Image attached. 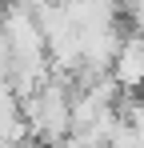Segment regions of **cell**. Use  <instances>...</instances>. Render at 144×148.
I'll return each mask as SVG.
<instances>
[{
  "mask_svg": "<svg viewBox=\"0 0 144 148\" xmlns=\"http://www.w3.org/2000/svg\"><path fill=\"white\" fill-rule=\"evenodd\" d=\"M108 72H112V80L120 88H140L144 84V32H132V28L124 32L120 48L112 52Z\"/></svg>",
  "mask_w": 144,
  "mask_h": 148,
  "instance_id": "6da1fadb",
  "label": "cell"
},
{
  "mask_svg": "<svg viewBox=\"0 0 144 148\" xmlns=\"http://www.w3.org/2000/svg\"><path fill=\"white\" fill-rule=\"evenodd\" d=\"M32 128L20 112V96L12 92V84H0V144H12V140H28Z\"/></svg>",
  "mask_w": 144,
  "mask_h": 148,
  "instance_id": "7a4b0ae2",
  "label": "cell"
}]
</instances>
